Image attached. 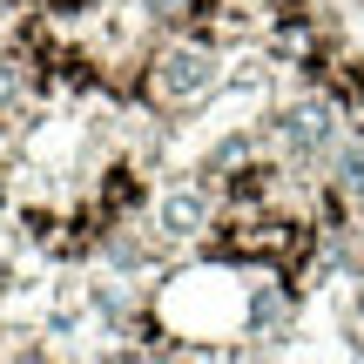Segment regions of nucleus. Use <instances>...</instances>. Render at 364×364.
Returning a JSON list of instances; mask_svg holds the SVG:
<instances>
[{
  "label": "nucleus",
  "instance_id": "nucleus-1",
  "mask_svg": "<svg viewBox=\"0 0 364 364\" xmlns=\"http://www.w3.org/2000/svg\"><path fill=\"white\" fill-rule=\"evenodd\" d=\"M216 81H223V48L189 27H169L142 61V102L156 115H189L196 102L216 95Z\"/></svg>",
  "mask_w": 364,
  "mask_h": 364
}]
</instances>
